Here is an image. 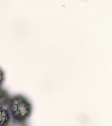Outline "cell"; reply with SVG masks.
<instances>
[{
    "label": "cell",
    "instance_id": "obj_1",
    "mask_svg": "<svg viewBox=\"0 0 112 126\" xmlns=\"http://www.w3.org/2000/svg\"><path fill=\"white\" fill-rule=\"evenodd\" d=\"M7 106L12 118L19 120H26L30 117L32 111V106L30 101L21 94L11 97Z\"/></svg>",
    "mask_w": 112,
    "mask_h": 126
},
{
    "label": "cell",
    "instance_id": "obj_2",
    "mask_svg": "<svg viewBox=\"0 0 112 126\" xmlns=\"http://www.w3.org/2000/svg\"><path fill=\"white\" fill-rule=\"evenodd\" d=\"M11 97L8 91L0 87V107L7 106Z\"/></svg>",
    "mask_w": 112,
    "mask_h": 126
},
{
    "label": "cell",
    "instance_id": "obj_3",
    "mask_svg": "<svg viewBox=\"0 0 112 126\" xmlns=\"http://www.w3.org/2000/svg\"><path fill=\"white\" fill-rule=\"evenodd\" d=\"M11 118L8 110L3 107H0V126H6Z\"/></svg>",
    "mask_w": 112,
    "mask_h": 126
},
{
    "label": "cell",
    "instance_id": "obj_4",
    "mask_svg": "<svg viewBox=\"0 0 112 126\" xmlns=\"http://www.w3.org/2000/svg\"><path fill=\"white\" fill-rule=\"evenodd\" d=\"M5 126H29L26 120H19L11 118L10 121Z\"/></svg>",
    "mask_w": 112,
    "mask_h": 126
},
{
    "label": "cell",
    "instance_id": "obj_5",
    "mask_svg": "<svg viewBox=\"0 0 112 126\" xmlns=\"http://www.w3.org/2000/svg\"><path fill=\"white\" fill-rule=\"evenodd\" d=\"M4 80V73L2 70L0 68V87H1V86L3 83Z\"/></svg>",
    "mask_w": 112,
    "mask_h": 126
}]
</instances>
